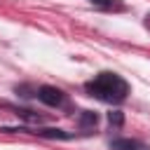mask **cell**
Masks as SVG:
<instances>
[{
  "label": "cell",
  "mask_w": 150,
  "mask_h": 150,
  "mask_svg": "<svg viewBox=\"0 0 150 150\" xmlns=\"http://www.w3.org/2000/svg\"><path fill=\"white\" fill-rule=\"evenodd\" d=\"M87 91L101 101H108V103H120L127 98L129 94V84L115 75V73H101L96 75L91 82H87Z\"/></svg>",
  "instance_id": "obj_1"
},
{
  "label": "cell",
  "mask_w": 150,
  "mask_h": 150,
  "mask_svg": "<svg viewBox=\"0 0 150 150\" xmlns=\"http://www.w3.org/2000/svg\"><path fill=\"white\" fill-rule=\"evenodd\" d=\"M145 26H148V28H150V14H148V16H145Z\"/></svg>",
  "instance_id": "obj_7"
},
{
  "label": "cell",
  "mask_w": 150,
  "mask_h": 150,
  "mask_svg": "<svg viewBox=\"0 0 150 150\" xmlns=\"http://www.w3.org/2000/svg\"><path fill=\"white\" fill-rule=\"evenodd\" d=\"M89 2L96 5V7H103V9H122L120 0H89Z\"/></svg>",
  "instance_id": "obj_4"
},
{
  "label": "cell",
  "mask_w": 150,
  "mask_h": 150,
  "mask_svg": "<svg viewBox=\"0 0 150 150\" xmlns=\"http://www.w3.org/2000/svg\"><path fill=\"white\" fill-rule=\"evenodd\" d=\"M143 145L138 141H131V138H120V141H112V150H141Z\"/></svg>",
  "instance_id": "obj_3"
},
{
  "label": "cell",
  "mask_w": 150,
  "mask_h": 150,
  "mask_svg": "<svg viewBox=\"0 0 150 150\" xmlns=\"http://www.w3.org/2000/svg\"><path fill=\"white\" fill-rule=\"evenodd\" d=\"M108 120H110V124H122V115L120 112H110Z\"/></svg>",
  "instance_id": "obj_6"
},
{
  "label": "cell",
  "mask_w": 150,
  "mask_h": 150,
  "mask_svg": "<svg viewBox=\"0 0 150 150\" xmlns=\"http://www.w3.org/2000/svg\"><path fill=\"white\" fill-rule=\"evenodd\" d=\"M42 136H47V138H66L68 134H63V131H59V129H45V131H40Z\"/></svg>",
  "instance_id": "obj_5"
},
{
  "label": "cell",
  "mask_w": 150,
  "mask_h": 150,
  "mask_svg": "<svg viewBox=\"0 0 150 150\" xmlns=\"http://www.w3.org/2000/svg\"><path fill=\"white\" fill-rule=\"evenodd\" d=\"M38 98H40L42 103H47V105H59V103L63 101V91L56 89V87H40Z\"/></svg>",
  "instance_id": "obj_2"
}]
</instances>
